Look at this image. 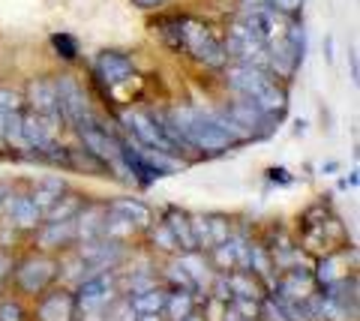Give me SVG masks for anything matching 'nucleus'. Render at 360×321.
<instances>
[{"label":"nucleus","mask_w":360,"mask_h":321,"mask_svg":"<svg viewBox=\"0 0 360 321\" xmlns=\"http://www.w3.org/2000/svg\"><path fill=\"white\" fill-rule=\"evenodd\" d=\"M54 93H58V108H60L63 120H70V124L78 126V129L94 124V112H90L87 93H84V87L72 79V75H60V79H54Z\"/></svg>","instance_id":"obj_2"},{"label":"nucleus","mask_w":360,"mask_h":321,"mask_svg":"<svg viewBox=\"0 0 360 321\" xmlns=\"http://www.w3.org/2000/svg\"><path fill=\"white\" fill-rule=\"evenodd\" d=\"M115 280L108 270H96L94 276L82 280V285L75 289V306L78 313H90V309H108V303H115Z\"/></svg>","instance_id":"obj_3"},{"label":"nucleus","mask_w":360,"mask_h":321,"mask_svg":"<svg viewBox=\"0 0 360 321\" xmlns=\"http://www.w3.org/2000/svg\"><path fill=\"white\" fill-rule=\"evenodd\" d=\"M195 309V297L189 289H174L172 294H165V306H162V313L168 321H184L189 313Z\"/></svg>","instance_id":"obj_19"},{"label":"nucleus","mask_w":360,"mask_h":321,"mask_svg":"<svg viewBox=\"0 0 360 321\" xmlns=\"http://www.w3.org/2000/svg\"><path fill=\"white\" fill-rule=\"evenodd\" d=\"M229 285H231V294L234 297H252V301H262V291H258L252 273H231L229 276Z\"/></svg>","instance_id":"obj_23"},{"label":"nucleus","mask_w":360,"mask_h":321,"mask_svg":"<svg viewBox=\"0 0 360 321\" xmlns=\"http://www.w3.org/2000/svg\"><path fill=\"white\" fill-rule=\"evenodd\" d=\"M270 181L274 183H291V177L285 169H270Z\"/></svg>","instance_id":"obj_37"},{"label":"nucleus","mask_w":360,"mask_h":321,"mask_svg":"<svg viewBox=\"0 0 360 321\" xmlns=\"http://www.w3.org/2000/svg\"><path fill=\"white\" fill-rule=\"evenodd\" d=\"M51 46H54V51H58V58H63V60L78 58V42H75V37H70V33H54Z\"/></svg>","instance_id":"obj_26"},{"label":"nucleus","mask_w":360,"mask_h":321,"mask_svg":"<svg viewBox=\"0 0 360 321\" xmlns=\"http://www.w3.org/2000/svg\"><path fill=\"white\" fill-rule=\"evenodd\" d=\"M75 219H60V223H45L37 231V240L42 249H58V247H70L75 240Z\"/></svg>","instance_id":"obj_13"},{"label":"nucleus","mask_w":360,"mask_h":321,"mask_svg":"<svg viewBox=\"0 0 360 321\" xmlns=\"http://www.w3.org/2000/svg\"><path fill=\"white\" fill-rule=\"evenodd\" d=\"M153 243H156L160 249H165V252L180 249V247H177V240H174V235L168 231V225H165V223H160V225L153 228Z\"/></svg>","instance_id":"obj_31"},{"label":"nucleus","mask_w":360,"mask_h":321,"mask_svg":"<svg viewBox=\"0 0 360 321\" xmlns=\"http://www.w3.org/2000/svg\"><path fill=\"white\" fill-rule=\"evenodd\" d=\"M129 306L135 309L139 315H148V313H162V306H165V291L162 289H144V291H135L127 297Z\"/></svg>","instance_id":"obj_21"},{"label":"nucleus","mask_w":360,"mask_h":321,"mask_svg":"<svg viewBox=\"0 0 360 321\" xmlns=\"http://www.w3.org/2000/svg\"><path fill=\"white\" fill-rule=\"evenodd\" d=\"M78 258H82L87 268H94V270H108L123 258V247H120V240H111V237L108 240L90 237V240H82Z\"/></svg>","instance_id":"obj_7"},{"label":"nucleus","mask_w":360,"mask_h":321,"mask_svg":"<svg viewBox=\"0 0 360 321\" xmlns=\"http://www.w3.org/2000/svg\"><path fill=\"white\" fill-rule=\"evenodd\" d=\"M210 252H213V261H217L219 270H229V268H234V264H238V258H234V249L229 247V240L217 243V247H213Z\"/></svg>","instance_id":"obj_30"},{"label":"nucleus","mask_w":360,"mask_h":321,"mask_svg":"<svg viewBox=\"0 0 360 321\" xmlns=\"http://www.w3.org/2000/svg\"><path fill=\"white\" fill-rule=\"evenodd\" d=\"M6 210H9V219H13V225L18 228H37L42 223V210L37 207L30 195H13L6 202Z\"/></svg>","instance_id":"obj_14"},{"label":"nucleus","mask_w":360,"mask_h":321,"mask_svg":"<svg viewBox=\"0 0 360 321\" xmlns=\"http://www.w3.org/2000/svg\"><path fill=\"white\" fill-rule=\"evenodd\" d=\"M13 198V183L0 181V207H6V202Z\"/></svg>","instance_id":"obj_36"},{"label":"nucleus","mask_w":360,"mask_h":321,"mask_svg":"<svg viewBox=\"0 0 360 321\" xmlns=\"http://www.w3.org/2000/svg\"><path fill=\"white\" fill-rule=\"evenodd\" d=\"M75 294L66 289H54L49 294H42V301L37 306L39 321H75Z\"/></svg>","instance_id":"obj_8"},{"label":"nucleus","mask_w":360,"mask_h":321,"mask_svg":"<svg viewBox=\"0 0 360 321\" xmlns=\"http://www.w3.org/2000/svg\"><path fill=\"white\" fill-rule=\"evenodd\" d=\"M105 214H108V207H99V204H90L84 210H78V216H75V235L82 237V240L103 237Z\"/></svg>","instance_id":"obj_15"},{"label":"nucleus","mask_w":360,"mask_h":321,"mask_svg":"<svg viewBox=\"0 0 360 321\" xmlns=\"http://www.w3.org/2000/svg\"><path fill=\"white\" fill-rule=\"evenodd\" d=\"M207 231H210V243H213V247H217V243H225L231 237L229 235V219H225V216H207Z\"/></svg>","instance_id":"obj_28"},{"label":"nucleus","mask_w":360,"mask_h":321,"mask_svg":"<svg viewBox=\"0 0 360 321\" xmlns=\"http://www.w3.org/2000/svg\"><path fill=\"white\" fill-rule=\"evenodd\" d=\"M96 75H99V81L108 87L123 84L132 75V60L120 51H103L96 60Z\"/></svg>","instance_id":"obj_11"},{"label":"nucleus","mask_w":360,"mask_h":321,"mask_svg":"<svg viewBox=\"0 0 360 321\" xmlns=\"http://www.w3.org/2000/svg\"><path fill=\"white\" fill-rule=\"evenodd\" d=\"M135 6H141V9H153V6H160L162 0H132Z\"/></svg>","instance_id":"obj_38"},{"label":"nucleus","mask_w":360,"mask_h":321,"mask_svg":"<svg viewBox=\"0 0 360 321\" xmlns=\"http://www.w3.org/2000/svg\"><path fill=\"white\" fill-rule=\"evenodd\" d=\"M123 124L132 132V138L139 141L141 148H153V150H162V153H177L174 145L165 138V132L156 126V120L144 112H127L123 114Z\"/></svg>","instance_id":"obj_5"},{"label":"nucleus","mask_w":360,"mask_h":321,"mask_svg":"<svg viewBox=\"0 0 360 321\" xmlns=\"http://www.w3.org/2000/svg\"><path fill=\"white\" fill-rule=\"evenodd\" d=\"M252 103L262 108L267 117H274V120H276V117H283V114H285V108H288V93H285V87H283V84L270 81L264 91L252 99Z\"/></svg>","instance_id":"obj_16"},{"label":"nucleus","mask_w":360,"mask_h":321,"mask_svg":"<svg viewBox=\"0 0 360 321\" xmlns=\"http://www.w3.org/2000/svg\"><path fill=\"white\" fill-rule=\"evenodd\" d=\"M165 273H168V280L174 282V289H189V291H195V282L189 280V273L184 270V264H180V261L168 264V268H165Z\"/></svg>","instance_id":"obj_29"},{"label":"nucleus","mask_w":360,"mask_h":321,"mask_svg":"<svg viewBox=\"0 0 360 321\" xmlns=\"http://www.w3.org/2000/svg\"><path fill=\"white\" fill-rule=\"evenodd\" d=\"M82 207H84L82 195H75V192H66V195H63V192H60L42 216H49V223H60V219H75Z\"/></svg>","instance_id":"obj_20"},{"label":"nucleus","mask_w":360,"mask_h":321,"mask_svg":"<svg viewBox=\"0 0 360 321\" xmlns=\"http://www.w3.org/2000/svg\"><path fill=\"white\" fill-rule=\"evenodd\" d=\"M225 79H229L231 91L240 93L243 99H255L270 81H274L267 70H262V66H252V63H231L229 70H225Z\"/></svg>","instance_id":"obj_6"},{"label":"nucleus","mask_w":360,"mask_h":321,"mask_svg":"<svg viewBox=\"0 0 360 321\" xmlns=\"http://www.w3.org/2000/svg\"><path fill=\"white\" fill-rule=\"evenodd\" d=\"M213 291H217V301H219V303H231V301H234L231 285H229V276H219V280H217V289H213Z\"/></svg>","instance_id":"obj_34"},{"label":"nucleus","mask_w":360,"mask_h":321,"mask_svg":"<svg viewBox=\"0 0 360 321\" xmlns=\"http://www.w3.org/2000/svg\"><path fill=\"white\" fill-rule=\"evenodd\" d=\"M18 108H21V96L15 91H9V87H0V136H4L9 114H15Z\"/></svg>","instance_id":"obj_25"},{"label":"nucleus","mask_w":360,"mask_h":321,"mask_svg":"<svg viewBox=\"0 0 360 321\" xmlns=\"http://www.w3.org/2000/svg\"><path fill=\"white\" fill-rule=\"evenodd\" d=\"M9 270H13V258H9V252L0 249V280H4Z\"/></svg>","instance_id":"obj_35"},{"label":"nucleus","mask_w":360,"mask_h":321,"mask_svg":"<svg viewBox=\"0 0 360 321\" xmlns=\"http://www.w3.org/2000/svg\"><path fill=\"white\" fill-rule=\"evenodd\" d=\"M162 223H165V225H168V231L174 235V240H177V247H180V249H184V252H193V249H195L193 225H189V214H186V210L172 207V210L165 214Z\"/></svg>","instance_id":"obj_17"},{"label":"nucleus","mask_w":360,"mask_h":321,"mask_svg":"<svg viewBox=\"0 0 360 321\" xmlns=\"http://www.w3.org/2000/svg\"><path fill=\"white\" fill-rule=\"evenodd\" d=\"M139 321H162L160 313H148V315H139Z\"/></svg>","instance_id":"obj_39"},{"label":"nucleus","mask_w":360,"mask_h":321,"mask_svg":"<svg viewBox=\"0 0 360 321\" xmlns=\"http://www.w3.org/2000/svg\"><path fill=\"white\" fill-rule=\"evenodd\" d=\"M184 321H205V315H198V313H195V309H193V313H189V315H186Z\"/></svg>","instance_id":"obj_40"},{"label":"nucleus","mask_w":360,"mask_h":321,"mask_svg":"<svg viewBox=\"0 0 360 321\" xmlns=\"http://www.w3.org/2000/svg\"><path fill=\"white\" fill-rule=\"evenodd\" d=\"M264 6H270L279 15H300L303 0H264Z\"/></svg>","instance_id":"obj_32"},{"label":"nucleus","mask_w":360,"mask_h":321,"mask_svg":"<svg viewBox=\"0 0 360 321\" xmlns=\"http://www.w3.org/2000/svg\"><path fill=\"white\" fill-rule=\"evenodd\" d=\"M108 210H115V214H120L123 219H129L135 228H148L150 219H153L150 207L144 202H139V198H117L115 204H108Z\"/></svg>","instance_id":"obj_18"},{"label":"nucleus","mask_w":360,"mask_h":321,"mask_svg":"<svg viewBox=\"0 0 360 321\" xmlns=\"http://www.w3.org/2000/svg\"><path fill=\"white\" fill-rule=\"evenodd\" d=\"M168 120H172V126L177 129V136L186 141L189 148H198L205 153H225L234 138L229 136L225 129L217 126V120H213L207 112H198V108H174L172 114H168Z\"/></svg>","instance_id":"obj_1"},{"label":"nucleus","mask_w":360,"mask_h":321,"mask_svg":"<svg viewBox=\"0 0 360 321\" xmlns=\"http://www.w3.org/2000/svg\"><path fill=\"white\" fill-rule=\"evenodd\" d=\"M180 264H184V270L189 273V280L195 282V289L201 282H205V276H207V264H205V258L198 256V252L193 249V252H184V256H180Z\"/></svg>","instance_id":"obj_24"},{"label":"nucleus","mask_w":360,"mask_h":321,"mask_svg":"<svg viewBox=\"0 0 360 321\" xmlns=\"http://www.w3.org/2000/svg\"><path fill=\"white\" fill-rule=\"evenodd\" d=\"M21 141H25V148L42 153L54 141L51 138V120H45L33 112H25L21 114Z\"/></svg>","instance_id":"obj_12"},{"label":"nucleus","mask_w":360,"mask_h":321,"mask_svg":"<svg viewBox=\"0 0 360 321\" xmlns=\"http://www.w3.org/2000/svg\"><path fill=\"white\" fill-rule=\"evenodd\" d=\"M0 321H25V309L15 301H4L0 303Z\"/></svg>","instance_id":"obj_33"},{"label":"nucleus","mask_w":360,"mask_h":321,"mask_svg":"<svg viewBox=\"0 0 360 321\" xmlns=\"http://www.w3.org/2000/svg\"><path fill=\"white\" fill-rule=\"evenodd\" d=\"M63 190H66V186H63L60 177H49V181H42V183L37 186V192H33L30 198H33V202H37V207H39L42 214H45V210L51 207V202H54V198H58Z\"/></svg>","instance_id":"obj_22"},{"label":"nucleus","mask_w":360,"mask_h":321,"mask_svg":"<svg viewBox=\"0 0 360 321\" xmlns=\"http://www.w3.org/2000/svg\"><path fill=\"white\" fill-rule=\"evenodd\" d=\"M340 258L336 256H328V258H321L319 261V273H312V280L315 282H321V285H328V282H333V280H340Z\"/></svg>","instance_id":"obj_27"},{"label":"nucleus","mask_w":360,"mask_h":321,"mask_svg":"<svg viewBox=\"0 0 360 321\" xmlns=\"http://www.w3.org/2000/svg\"><path fill=\"white\" fill-rule=\"evenodd\" d=\"M225 114H229L234 124H240L252 138H255V136H267V129H264V126L270 124V120H274V117H267L262 108L252 103V99H240V103L229 105V108H225Z\"/></svg>","instance_id":"obj_10"},{"label":"nucleus","mask_w":360,"mask_h":321,"mask_svg":"<svg viewBox=\"0 0 360 321\" xmlns=\"http://www.w3.org/2000/svg\"><path fill=\"white\" fill-rule=\"evenodd\" d=\"M27 105L33 114H39L45 120H60V108H58V93H54V81L49 79H33L27 87Z\"/></svg>","instance_id":"obj_9"},{"label":"nucleus","mask_w":360,"mask_h":321,"mask_svg":"<svg viewBox=\"0 0 360 321\" xmlns=\"http://www.w3.org/2000/svg\"><path fill=\"white\" fill-rule=\"evenodd\" d=\"M15 270V282L21 285V291L27 294H42L49 285L54 282V276H58V261L54 258H45V256H33V258H25L18 264Z\"/></svg>","instance_id":"obj_4"}]
</instances>
